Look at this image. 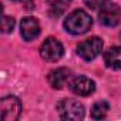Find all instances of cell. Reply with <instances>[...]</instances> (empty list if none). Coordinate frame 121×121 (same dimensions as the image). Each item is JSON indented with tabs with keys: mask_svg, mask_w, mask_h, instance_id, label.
<instances>
[{
	"mask_svg": "<svg viewBox=\"0 0 121 121\" xmlns=\"http://www.w3.org/2000/svg\"><path fill=\"white\" fill-rule=\"evenodd\" d=\"M91 26H93L91 16L87 12L80 10V9L71 12L66 17V20H64V29H66V31H69L71 34H76V36L87 33L91 29Z\"/></svg>",
	"mask_w": 121,
	"mask_h": 121,
	"instance_id": "obj_1",
	"label": "cell"
},
{
	"mask_svg": "<svg viewBox=\"0 0 121 121\" xmlns=\"http://www.w3.org/2000/svg\"><path fill=\"white\" fill-rule=\"evenodd\" d=\"M57 112L61 120H83L84 118V107L80 101L64 98L57 104Z\"/></svg>",
	"mask_w": 121,
	"mask_h": 121,
	"instance_id": "obj_2",
	"label": "cell"
},
{
	"mask_svg": "<svg viewBox=\"0 0 121 121\" xmlns=\"http://www.w3.org/2000/svg\"><path fill=\"white\" fill-rule=\"evenodd\" d=\"M2 121H16L22 114V103L16 95H6L0 100Z\"/></svg>",
	"mask_w": 121,
	"mask_h": 121,
	"instance_id": "obj_3",
	"label": "cell"
},
{
	"mask_svg": "<svg viewBox=\"0 0 121 121\" xmlns=\"http://www.w3.org/2000/svg\"><path fill=\"white\" fill-rule=\"evenodd\" d=\"M63 54H64L63 44L60 43L57 39H54V37H47L43 41L41 47H40V56H41V58L46 60V61H48V63L58 61V60L63 57Z\"/></svg>",
	"mask_w": 121,
	"mask_h": 121,
	"instance_id": "obj_4",
	"label": "cell"
},
{
	"mask_svg": "<svg viewBox=\"0 0 121 121\" xmlns=\"http://www.w3.org/2000/svg\"><path fill=\"white\" fill-rule=\"evenodd\" d=\"M101 51H103V40L100 37H90L77 46V54L86 61L94 60L97 56H100Z\"/></svg>",
	"mask_w": 121,
	"mask_h": 121,
	"instance_id": "obj_5",
	"label": "cell"
},
{
	"mask_svg": "<svg viewBox=\"0 0 121 121\" xmlns=\"http://www.w3.org/2000/svg\"><path fill=\"white\" fill-rule=\"evenodd\" d=\"M120 17H121V10L115 3H107L98 10V19L103 26L115 27L120 23Z\"/></svg>",
	"mask_w": 121,
	"mask_h": 121,
	"instance_id": "obj_6",
	"label": "cell"
},
{
	"mask_svg": "<svg viewBox=\"0 0 121 121\" xmlns=\"http://www.w3.org/2000/svg\"><path fill=\"white\" fill-rule=\"evenodd\" d=\"M70 90L76 94V95H81V97H87L91 95L95 91V83L86 77V76H77L74 77L70 83H69Z\"/></svg>",
	"mask_w": 121,
	"mask_h": 121,
	"instance_id": "obj_7",
	"label": "cell"
},
{
	"mask_svg": "<svg viewBox=\"0 0 121 121\" xmlns=\"http://www.w3.org/2000/svg\"><path fill=\"white\" fill-rule=\"evenodd\" d=\"M41 29H40V23L36 17H24L20 23V34L26 41H31L34 39L39 37Z\"/></svg>",
	"mask_w": 121,
	"mask_h": 121,
	"instance_id": "obj_8",
	"label": "cell"
},
{
	"mask_svg": "<svg viewBox=\"0 0 121 121\" xmlns=\"http://www.w3.org/2000/svg\"><path fill=\"white\" fill-rule=\"evenodd\" d=\"M70 77H71V71L66 67H58V69H54L48 73L47 76V80H48V84L56 88V90H60L66 87V84L70 81Z\"/></svg>",
	"mask_w": 121,
	"mask_h": 121,
	"instance_id": "obj_9",
	"label": "cell"
},
{
	"mask_svg": "<svg viewBox=\"0 0 121 121\" xmlns=\"http://www.w3.org/2000/svg\"><path fill=\"white\" fill-rule=\"evenodd\" d=\"M104 63L111 70H121V46L110 47L104 53Z\"/></svg>",
	"mask_w": 121,
	"mask_h": 121,
	"instance_id": "obj_10",
	"label": "cell"
},
{
	"mask_svg": "<svg viewBox=\"0 0 121 121\" xmlns=\"http://www.w3.org/2000/svg\"><path fill=\"white\" fill-rule=\"evenodd\" d=\"M108 110H110V105H108L107 101H97L91 108V118L103 120V118H105Z\"/></svg>",
	"mask_w": 121,
	"mask_h": 121,
	"instance_id": "obj_11",
	"label": "cell"
},
{
	"mask_svg": "<svg viewBox=\"0 0 121 121\" xmlns=\"http://www.w3.org/2000/svg\"><path fill=\"white\" fill-rule=\"evenodd\" d=\"M48 7L53 14L58 16L67 10V7L71 4V0H47Z\"/></svg>",
	"mask_w": 121,
	"mask_h": 121,
	"instance_id": "obj_12",
	"label": "cell"
},
{
	"mask_svg": "<svg viewBox=\"0 0 121 121\" xmlns=\"http://www.w3.org/2000/svg\"><path fill=\"white\" fill-rule=\"evenodd\" d=\"M2 29H3V33H6V34L12 33L14 29V19L10 16H4L3 22H2Z\"/></svg>",
	"mask_w": 121,
	"mask_h": 121,
	"instance_id": "obj_13",
	"label": "cell"
},
{
	"mask_svg": "<svg viewBox=\"0 0 121 121\" xmlns=\"http://www.w3.org/2000/svg\"><path fill=\"white\" fill-rule=\"evenodd\" d=\"M110 2V0H84V3L90 7V9H93V10H97V9H101L104 4H107Z\"/></svg>",
	"mask_w": 121,
	"mask_h": 121,
	"instance_id": "obj_14",
	"label": "cell"
},
{
	"mask_svg": "<svg viewBox=\"0 0 121 121\" xmlns=\"http://www.w3.org/2000/svg\"><path fill=\"white\" fill-rule=\"evenodd\" d=\"M14 2H26V0H14Z\"/></svg>",
	"mask_w": 121,
	"mask_h": 121,
	"instance_id": "obj_15",
	"label": "cell"
}]
</instances>
